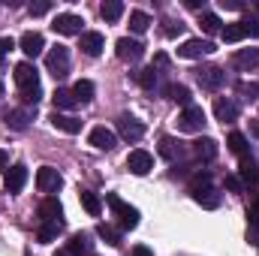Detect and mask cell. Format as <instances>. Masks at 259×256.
I'll return each instance as SVG.
<instances>
[{
  "mask_svg": "<svg viewBox=\"0 0 259 256\" xmlns=\"http://www.w3.org/2000/svg\"><path fill=\"white\" fill-rule=\"evenodd\" d=\"M61 184H64V178H61L58 169L42 166V169L36 172V187H39V193H55V190H61Z\"/></svg>",
  "mask_w": 259,
  "mask_h": 256,
  "instance_id": "8fae6325",
  "label": "cell"
},
{
  "mask_svg": "<svg viewBox=\"0 0 259 256\" xmlns=\"http://www.w3.org/2000/svg\"><path fill=\"white\" fill-rule=\"evenodd\" d=\"M256 88H259V84H256Z\"/></svg>",
  "mask_w": 259,
  "mask_h": 256,
  "instance_id": "db71d44e",
  "label": "cell"
},
{
  "mask_svg": "<svg viewBox=\"0 0 259 256\" xmlns=\"http://www.w3.org/2000/svg\"><path fill=\"white\" fill-rule=\"evenodd\" d=\"M115 124H118V136H121L124 142H139V139L145 136V124H142L139 118H133V115H121Z\"/></svg>",
  "mask_w": 259,
  "mask_h": 256,
  "instance_id": "8992f818",
  "label": "cell"
},
{
  "mask_svg": "<svg viewBox=\"0 0 259 256\" xmlns=\"http://www.w3.org/2000/svg\"><path fill=\"white\" fill-rule=\"evenodd\" d=\"M250 133L259 139V118H256V121H250Z\"/></svg>",
  "mask_w": 259,
  "mask_h": 256,
  "instance_id": "f907efd6",
  "label": "cell"
},
{
  "mask_svg": "<svg viewBox=\"0 0 259 256\" xmlns=\"http://www.w3.org/2000/svg\"><path fill=\"white\" fill-rule=\"evenodd\" d=\"M18 97H21V103L30 109V106H36L39 100H42V88L36 84V88H27V91H18Z\"/></svg>",
  "mask_w": 259,
  "mask_h": 256,
  "instance_id": "8d00e7d4",
  "label": "cell"
},
{
  "mask_svg": "<svg viewBox=\"0 0 259 256\" xmlns=\"http://www.w3.org/2000/svg\"><path fill=\"white\" fill-rule=\"evenodd\" d=\"M166 94H169V100L181 103L184 109L193 106V97H190V88H187V84H172V88H166Z\"/></svg>",
  "mask_w": 259,
  "mask_h": 256,
  "instance_id": "83f0119b",
  "label": "cell"
},
{
  "mask_svg": "<svg viewBox=\"0 0 259 256\" xmlns=\"http://www.w3.org/2000/svg\"><path fill=\"white\" fill-rule=\"evenodd\" d=\"M39 220L42 223H58V226H64V208H61V202L55 199V196H46L42 202H39Z\"/></svg>",
  "mask_w": 259,
  "mask_h": 256,
  "instance_id": "ba28073f",
  "label": "cell"
},
{
  "mask_svg": "<svg viewBox=\"0 0 259 256\" xmlns=\"http://www.w3.org/2000/svg\"><path fill=\"white\" fill-rule=\"evenodd\" d=\"M18 49H21L27 58H39V55H42V49H46V39H42V33H36V30H27V33H21V39H18Z\"/></svg>",
  "mask_w": 259,
  "mask_h": 256,
  "instance_id": "4fadbf2b",
  "label": "cell"
},
{
  "mask_svg": "<svg viewBox=\"0 0 259 256\" xmlns=\"http://www.w3.org/2000/svg\"><path fill=\"white\" fill-rule=\"evenodd\" d=\"M214 118L223 121V124H232V121L238 118V106H235L229 97H217V100H214Z\"/></svg>",
  "mask_w": 259,
  "mask_h": 256,
  "instance_id": "d6986e66",
  "label": "cell"
},
{
  "mask_svg": "<svg viewBox=\"0 0 259 256\" xmlns=\"http://www.w3.org/2000/svg\"><path fill=\"white\" fill-rule=\"evenodd\" d=\"M94 81L91 78H78L75 81V88H72V97H75V103H81V106H88L91 100H94Z\"/></svg>",
  "mask_w": 259,
  "mask_h": 256,
  "instance_id": "d4e9b609",
  "label": "cell"
},
{
  "mask_svg": "<svg viewBox=\"0 0 259 256\" xmlns=\"http://www.w3.org/2000/svg\"><path fill=\"white\" fill-rule=\"evenodd\" d=\"M49 121H52V127H55V130L69 133V136H75V133L81 130V121H78V118H72V115H64V112H52V115H49Z\"/></svg>",
  "mask_w": 259,
  "mask_h": 256,
  "instance_id": "44dd1931",
  "label": "cell"
},
{
  "mask_svg": "<svg viewBox=\"0 0 259 256\" xmlns=\"http://www.w3.org/2000/svg\"><path fill=\"white\" fill-rule=\"evenodd\" d=\"M223 184H226V190H229V193H244V184H241V178H238V175H226V181H223Z\"/></svg>",
  "mask_w": 259,
  "mask_h": 256,
  "instance_id": "60d3db41",
  "label": "cell"
},
{
  "mask_svg": "<svg viewBox=\"0 0 259 256\" xmlns=\"http://www.w3.org/2000/svg\"><path fill=\"white\" fill-rule=\"evenodd\" d=\"M49 9H52V3H49V0H39V3H30V6H27V12H30L33 18H36V15H46Z\"/></svg>",
  "mask_w": 259,
  "mask_h": 256,
  "instance_id": "b9f144b4",
  "label": "cell"
},
{
  "mask_svg": "<svg viewBox=\"0 0 259 256\" xmlns=\"http://www.w3.org/2000/svg\"><path fill=\"white\" fill-rule=\"evenodd\" d=\"M46 69L55 75V78H66L69 72V49L66 46H55L46 52Z\"/></svg>",
  "mask_w": 259,
  "mask_h": 256,
  "instance_id": "7a4b0ae2",
  "label": "cell"
},
{
  "mask_svg": "<svg viewBox=\"0 0 259 256\" xmlns=\"http://www.w3.org/2000/svg\"><path fill=\"white\" fill-rule=\"evenodd\" d=\"M133 78H136V84L145 88V91H154V88H157V69H154V66H145V69L133 72Z\"/></svg>",
  "mask_w": 259,
  "mask_h": 256,
  "instance_id": "4316f807",
  "label": "cell"
},
{
  "mask_svg": "<svg viewBox=\"0 0 259 256\" xmlns=\"http://www.w3.org/2000/svg\"><path fill=\"white\" fill-rule=\"evenodd\" d=\"M61 229H64V226H58V223H42V226H39V241H55Z\"/></svg>",
  "mask_w": 259,
  "mask_h": 256,
  "instance_id": "74e56055",
  "label": "cell"
},
{
  "mask_svg": "<svg viewBox=\"0 0 259 256\" xmlns=\"http://www.w3.org/2000/svg\"><path fill=\"white\" fill-rule=\"evenodd\" d=\"M241 24H244V33L247 36H259V18H244Z\"/></svg>",
  "mask_w": 259,
  "mask_h": 256,
  "instance_id": "7bdbcfd3",
  "label": "cell"
},
{
  "mask_svg": "<svg viewBox=\"0 0 259 256\" xmlns=\"http://www.w3.org/2000/svg\"><path fill=\"white\" fill-rule=\"evenodd\" d=\"M55 256H69V253H66V250H58V253H55Z\"/></svg>",
  "mask_w": 259,
  "mask_h": 256,
  "instance_id": "816d5d0a",
  "label": "cell"
},
{
  "mask_svg": "<svg viewBox=\"0 0 259 256\" xmlns=\"http://www.w3.org/2000/svg\"><path fill=\"white\" fill-rule=\"evenodd\" d=\"M78 49H81L88 58H100V52L106 49V39H103V33H97V30H84Z\"/></svg>",
  "mask_w": 259,
  "mask_h": 256,
  "instance_id": "e0dca14e",
  "label": "cell"
},
{
  "mask_svg": "<svg viewBox=\"0 0 259 256\" xmlns=\"http://www.w3.org/2000/svg\"><path fill=\"white\" fill-rule=\"evenodd\" d=\"M78 199H81V208H84L91 217H100V214H103V199H100L97 193L81 190V193H78Z\"/></svg>",
  "mask_w": 259,
  "mask_h": 256,
  "instance_id": "484cf974",
  "label": "cell"
},
{
  "mask_svg": "<svg viewBox=\"0 0 259 256\" xmlns=\"http://www.w3.org/2000/svg\"><path fill=\"white\" fill-rule=\"evenodd\" d=\"M6 166H9V154L0 148V172H6Z\"/></svg>",
  "mask_w": 259,
  "mask_h": 256,
  "instance_id": "7dc6e473",
  "label": "cell"
},
{
  "mask_svg": "<svg viewBox=\"0 0 259 256\" xmlns=\"http://www.w3.org/2000/svg\"><path fill=\"white\" fill-rule=\"evenodd\" d=\"M193 72H196V81H199L205 91H220L223 81H226V72H223L220 66H199Z\"/></svg>",
  "mask_w": 259,
  "mask_h": 256,
  "instance_id": "277c9868",
  "label": "cell"
},
{
  "mask_svg": "<svg viewBox=\"0 0 259 256\" xmlns=\"http://www.w3.org/2000/svg\"><path fill=\"white\" fill-rule=\"evenodd\" d=\"M181 30H184V24H172V21H169V24L163 27V33H166V36H178Z\"/></svg>",
  "mask_w": 259,
  "mask_h": 256,
  "instance_id": "f6af8a7d",
  "label": "cell"
},
{
  "mask_svg": "<svg viewBox=\"0 0 259 256\" xmlns=\"http://www.w3.org/2000/svg\"><path fill=\"white\" fill-rule=\"evenodd\" d=\"M220 6H223V9H244L241 0H220Z\"/></svg>",
  "mask_w": 259,
  "mask_h": 256,
  "instance_id": "bcb514c9",
  "label": "cell"
},
{
  "mask_svg": "<svg viewBox=\"0 0 259 256\" xmlns=\"http://www.w3.org/2000/svg\"><path fill=\"white\" fill-rule=\"evenodd\" d=\"M15 84H18V91H27V88L39 84V75H36V69H33L30 61H21L15 66Z\"/></svg>",
  "mask_w": 259,
  "mask_h": 256,
  "instance_id": "9a60e30c",
  "label": "cell"
},
{
  "mask_svg": "<svg viewBox=\"0 0 259 256\" xmlns=\"http://www.w3.org/2000/svg\"><path fill=\"white\" fill-rule=\"evenodd\" d=\"M217 151H220V148H217V142H214V139H196L193 145H190V154H193L196 160H205V163H208V160H214V157H217Z\"/></svg>",
  "mask_w": 259,
  "mask_h": 256,
  "instance_id": "7402d4cb",
  "label": "cell"
},
{
  "mask_svg": "<svg viewBox=\"0 0 259 256\" xmlns=\"http://www.w3.org/2000/svg\"><path fill=\"white\" fill-rule=\"evenodd\" d=\"M12 49H15V42H12V36H0V58H3V55H9Z\"/></svg>",
  "mask_w": 259,
  "mask_h": 256,
  "instance_id": "ee69618b",
  "label": "cell"
},
{
  "mask_svg": "<svg viewBox=\"0 0 259 256\" xmlns=\"http://www.w3.org/2000/svg\"><path fill=\"white\" fill-rule=\"evenodd\" d=\"M220 36H223V42H241L247 33H244V24H241V21H232V24H226V27L220 30Z\"/></svg>",
  "mask_w": 259,
  "mask_h": 256,
  "instance_id": "4dcf8cb0",
  "label": "cell"
},
{
  "mask_svg": "<svg viewBox=\"0 0 259 256\" xmlns=\"http://www.w3.org/2000/svg\"><path fill=\"white\" fill-rule=\"evenodd\" d=\"M127 169L133 175H148V172L154 169V157H151L148 151L136 148V151H130V157H127Z\"/></svg>",
  "mask_w": 259,
  "mask_h": 256,
  "instance_id": "30bf717a",
  "label": "cell"
},
{
  "mask_svg": "<svg viewBox=\"0 0 259 256\" xmlns=\"http://www.w3.org/2000/svg\"><path fill=\"white\" fill-rule=\"evenodd\" d=\"M100 15H103L106 21H118V18L124 15V3H121V0H106V3L100 6Z\"/></svg>",
  "mask_w": 259,
  "mask_h": 256,
  "instance_id": "f546056e",
  "label": "cell"
},
{
  "mask_svg": "<svg viewBox=\"0 0 259 256\" xmlns=\"http://www.w3.org/2000/svg\"><path fill=\"white\" fill-rule=\"evenodd\" d=\"M154 66H169V58H166V55H157V58H154Z\"/></svg>",
  "mask_w": 259,
  "mask_h": 256,
  "instance_id": "681fc988",
  "label": "cell"
},
{
  "mask_svg": "<svg viewBox=\"0 0 259 256\" xmlns=\"http://www.w3.org/2000/svg\"><path fill=\"white\" fill-rule=\"evenodd\" d=\"M27 184V169L21 166V163H15V166H9L6 169V178H3V187H6V193H21V187Z\"/></svg>",
  "mask_w": 259,
  "mask_h": 256,
  "instance_id": "7c38bea8",
  "label": "cell"
},
{
  "mask_svg": "<svg viewBox=\"0 0 259 256\" xmlns=\"http://www.w3.org/2000/svg\"><path fill=\"white\" fill-rule=\"evenodd\" d=\"M52 103H55V112H61V109H72V106H78V103H75V97H72V91H66V88H58V91L52 94Z\"/></svg>",
  "mask_w": 259,
  "mask_h": 256,
  "instance_id": "f1b7e54d",
  "label": "cell"
},
{
  "mask_svg": "<svg viewBox=\"0 0 259 256\" xmlns=\"http://www.w3.org/2000/svg\"><path fill=\"white\" fill-rule=\"evenodd\" d=\"M193 199L202 205V208H217V205H220V193L214 190V187H205V190L193 193Z\"/></svg>",
  "mask_w": 259,
  "mask_h": 256,
  "instance_id": "1f68e13d",
  "label": "cell"
},
{
  "mask_svg": "<svg viewBox=\"0 0 259 256\" xmlns=\"http://www.w3.org/2000/svg\"><path fill=\"white\" fill-rule=\"evenodd\" d=\"M97 235H100L106 244H112V247L121 244V232H118L115 226H109V223H100V226H97Z\"/></svg>",
  "mask_w": 259,
  "mask_h": 256,
  "instance_id": "e575fe53",
  "label": "cell"
},
{
  "mask_svg": "<svg viewBox=\"0 0 259 256\" xmlns=\"http://www.w3.org/2000/svg\"><path fill=\"white\" fill-rule=\"evenodd\" d=\"M0 97H3V84H0Z\"/></svg>",
  "mask_w": 259,
  "mask_h": 256,
  "instance_id": "f5cc1de1",
  "label": "cell"
},
{
  "mask_svg": "<svg viewBox=\"0 0 259 256\" xmlns=\"http://www.w3.org/2000/svg\"><path fill=\"white\" fill-rule=\"evenodd\" d=\"M199 24H202V30H205L208 36H214V33H220V30H223V27H220V18H217L214 12H202Z\"/></svg>",
  "mask_w": 259,
  "mask_h": 256,
  "instance_id": "d590c367",
  "label": "cell"
},
{
  "mask_svg": "<svg viewBox=\"0 0 259 256\" xmlns=\"http://www.w3.org/2000/svg\"><path fill=\"white\" fill-rule=\"evenodd\" d=\"M226 145H229V151H232V154L247 157V136H244V133H229Z\"/></svg>",
  "mask_w": 259,
  "mask_h": 256,
  "instance_id": "836d02e7",
  "label": "cell"
},
{
  "mask_svg": "<svg viewBox=\"0 0 259 256\" xmlns=\"http://www.w3.org/2000/svg\"><path fill=\"white\" fill-rule=\"evenodd\" d=\"M208 181H211V175H208V172H202V175H196L193 181H190V193H199V190H205V187H208Z\"/></svg>",
  "mask_w": 259,
  "mask_h": 256,
  "instance_id": "ab89813d",
  "label": "cell"
},
{
  "mask_svg": "<svg viewBox=\"0 0 259 256\" xmlns=\"http://www.w3.org/2000/svg\"><path fill=\"white\" fill-rule=\"evenodd\" d=\"M106 202H109V208H112V214L118 217V223H121V229H136L139 226V211L127 205L118 193H106Z\"/></svg>",
  "mask_w": 259,
  "mask_h": 256,
  "instance_id": "6da1fadb",
  "label": "cell"
},
{
  "mask_svg": "<svg viewBox=\"0 0 259 256\" xmlns=\"http://www.w3.org/2000/svg\"><path fill=\"white\" fill-rule=\"evenodd\" d=\"M66 253L69 256H88L91 253V238L84 232H75L69 241H66Z\"/></svg>",
  "mask_w": 259,
  "mask_h": 256,
  "instance_id": "cb8c5ba5",
  "label": "cell"
},
{
  "mask_svg": "<svg viewBox=\"0 0 259 256\" xmlns=\"http://www.w3.org/2000/svg\"><path fill=\"white\" fill-rule=\"evenodd\" d=\"M235 91H238L244 100H256V97H259V88H256V84H247V81H238V84H235Z\"/></svg>",
  "mask_w": 259,
  "mask_h": 256,
  "instance_id": "f35d334b",
  "label": "cell"
},
{
  "mask_svg": "<svg viewBox=\"0 0 259 256\" xmlns=\"http://www.w3.org/2000/svg\"><path fill=\"white\" fill-rule=\"evenodd\" d=\"M30 121H33V112L24 106V109H9V112H3V124L9 130H27L30 127Z\"/></svg>",
  "mask_w": 259,
  "mask_h": 256,
  "instance_id": "5bb4252c",
  "label": "cell"
},
{
  "mask_svg": "<svg viewBox=\"0 0 259 256\" xmlns=\"http://www.w3.org/2000/svg\"><path fill=\"white\" fill-rule=\"evenodd\" d=\"M115 52H118V58H121V61H127V64H136V61H142V55H145V46H142L139 39L121 36V39L115 42Z\"/></svg>",
  "mask_w": 259,
  "mask_h": 256,
  "instance_id": "52a82bcc",
  "label": "cell"
},
{
  "mask_svg": "<svg viewBox=\"0 0 259 256\" xmlns=\"http://www.w3.org/2000/svg\"><path fill=\"white\" fill-rule=\"evenodd\" d=\"M184 154H187L184 142H178V139H172V136H163V139H160V157H163V160H169V163H178Z\"/></svg>",
  "mask_w": 259,
  "mask_h": 256,
  "instance_id": "2e32d148",
  "label": "cell"
},
{
  "mask_svg": "<svg viewBox=\"0 0 259 256\" xmlns=\"http://www.w3.org/2000/svg\"><path fill=\"white\" fill-rule=\"evenodd\" d=\"M238 178L244 187H256L259 184V166L250 157H241V169H238Z\"/></svg>",
  "mask_w": 259,
  "mask_h": 256,
  "instance_id": "603a6c76",
  "label": "cell"
},
{
  "mask_svg": "<svg viewBox=\"0 0 259 256\" xmlns=\"http://www.w3.org/2000/svg\"><path fill=\"white\" fill-rule=\"evenodd\" d=\"M88 142H91L94 148H100V151H112L118 139H115V133H112L109 127H94L91 136H88Z\"/></svg>",
  "mask_w": 259,
  "mask_h": 256,
  "instance_id": "ffe728a7",
  "label": "cell"
},
{
  "mask_svg": "<svg viewBox=\"0 0 259 256\" xmlns=\"http://www.w3.org/2000/svg\"><path fill=\"white\" fill-rule=\"evenodd\" d=\"M148 27H151V15H148V12H139V9L130 12V30H133V33H145Z\"/></svg>",
  "mask_w": 259,
  "mask_h": 256,
  "instance_id": "d6a6232c",
  "label": "cell"
},
{
  "mask_svg": "<svg viewBox=\"0 0 259 256\" xmlns=\"http://www.w3.org/2000/svg\"><path fill=\"white\" fill-rule=\"evenodd\" d=\"M232 66L241 69V72H250L259 66V49H238L232 55Z\"/></svg>",
  "mask_w": 259,
  "mask_h": 256,
  "instance_id": "ac0fdd59",
  "label": "cell"
},
{
  "mask_svg": "<svg viewBox=\"0 0 259 256\" xmlns=\"http://www.w3.org/2000/svg\"><path fill=\"white\" fill-rule=\"evenodd\" d=\"M205 127V112L202 106H187L181 115H178V130L181 133H199Z\"/></svg>",
  "mask_w": 259,
  "mask_h": 256,
  "instance_id": "5b68a950",
  "label": "cell"
},
{
  "mask_svg": "<svg viewBox=\"0 0 259 256\" xmlns=\"http://www.w3.org/2000/svg\"><path fill=\"white\" fill-rule=\"evenodd\" d=\"M81 15H72V12H61L55 21H52V30L55 33H61V36H81L84 30H81Z\"/></svg>",
  "mask_w": 259,
  "mask_h": 256,
  "instance_id": "3957f363",
  "label": "cell"
},
{
  "mask_svg": "<svg viewBox=\"0 0 259 256\" xmlns=\"http://www.w3.org/2000/svg\"><path fill=\"white\" fill-rule=\"evenodd\" d=\"M211 52H214V42H211V39H184L181 49H178V55H181V58H190V61L205 58V55H211Z\"/></svg>",
  "mask_w": 259,
  "mask_h": 256,
  "instance_id": "9c48e42d",
  "label": "cell"
},
{
  "mask_svg": "<svg viewBox=\"0 0 259 256\" xmlns=\"http://www.w3.org/2000/svg\"><path fill=\"white\" fill-rule=\"evenodd\" d=\"M133 256H154V253H151L148 247H142V244H139V247H133Z\"/></svg>",
  "mask_w": 259,
  "mask_h": 256,
  "instance_id": "c3c4849f",
  "label": "cell"
}]
</instances>
